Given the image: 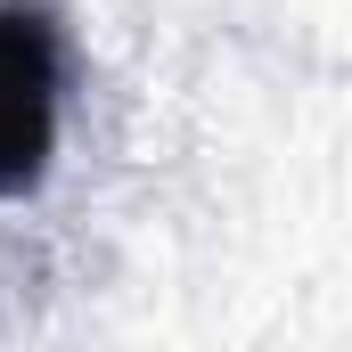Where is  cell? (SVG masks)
Here are the masks:
<instances>
[{
  "instance_id": "1",
  "label": "cell",
  "mask_w": 352,
  "mask_h": 352,
  "mask_svg": "<svg viewBox=\"0 0 352 352\" xmlns=\"http://www.w3.org/2000/svg\"><path fill=\"white\" fill-rule=\"evenodd\" d=\"M58 25L41 0L0 8V197H25L58 148Z\"/></svg>"
}]
</instances>
